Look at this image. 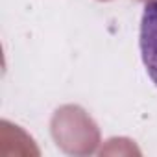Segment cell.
Returning a JSON list of instances; mask_svg holds the SVG:
<instances>
[{
    "instance_id": "6da1fadb",
    "label": "cell",
    "mask_w": 157,
    "mask_h": 157,
    "mask_svg": "<svg viewBox=\"0 0 157 157\" xmlns=\"http://www.w3.org/2000/svg\"><path fill=\"white\" fill-rule=\"evenodd\" d=\"M140 56L148 76L157 85V0L144 6L140 19Z\"/></svg>"
}]
</instances>
